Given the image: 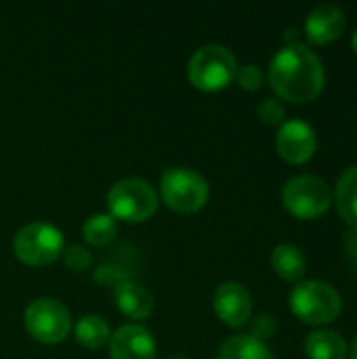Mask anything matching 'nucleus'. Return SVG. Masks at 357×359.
Returning <instances> with one entry per match:
<instances>
[{
  "label": "nucleus",
  "mask_w": 357,
  "mask_h": 359,
  "mask_svg": "<svg viewBox=\"0 0 357 359\" xmlns=\"http://www.w3.org/2000/svg\"><path fill=\"white\" fill-rule=\"evenodd\" d=\"M271 88L290 103H309L324 88V67L307 44H286L269 65Z\"/></svg>",
  "instance_id": "1"
},
{
  "label": "nucleus",
  "mask_w": 357,
  "mask_h": 359,
  "mask_svg": "<svg viewBox=\"0 0 357 359\" xmlns=\"http://www.w3.org/2000/svg\"><path fill=\"white\" fill-rule=\"evenodd\" d=\"M290 309L303 324L326 326L341 316L343 303H341V294L330 284L320 280H307V282H299L292 288Z\"/></svg>",
  "instance_id": "2"
},
{
  "label": "nucleus",
  "mask_w": 357,
  "mask_h": 359,
  "mask_svg": "<svg viewBox=\"0 0 357 359\" xmlns=\"http://www.w3.org/2000/svg\"><path fill=\"white\" fill-rule=\"evenodd\" d=\"M236 57L221 44H206L198 48L187 63V76L200 90H221L236 78Z\"/></svg>",
  "instance_id": "3"
},
{
  "label": "nucleus",
  "mask_w": 357,
  "mask_h": 359,
  "mask_svg": "<svg viewBox=\"0 0 357 359\" xmlns=\"http://www.w3.org/2000/svg\"><path fill=\"white\" fill-rule=\"evenodd\" d=\"M282 202L292 217L301 221H314L328 212L332 204V194L322 177L299 175L284 185Z\"/></svg>",
  "instance_id": "4"
},
{
  "label": "nucleus",
  "mask_w": 357,
  "mask_h": 359,
  "mask_svg": "<svg viewBox=\"0 0 357 359\" xmlns=\"http://www.w3.org/2000/svg\"><path fill=\"white\" fill-rule=\"evenodd\" d=\"M160 191L168 208L175 212H198L208 200V183L191 168H168L162 175Z\"/></svg>",
  "instance_id": "5"
},
{
  "label": "nucleus",
  "mask_w": 357,
  "mask_h": 359,
  "mask_svg": "<svg viewBox=\"0 0 357 359\" xmlns=\"http://www.w3.org/2000/svg\"><path fill=\"white\" fill-rule=\"evenodd\" d=\"M107 206L114 219H122L128 223L147 221L156 208L158 198L154 187L143 179H122L107 194Z\"/></svg>",
  "instance_id": "6"
},
{
  "label": "nucleus",
  "mask_w": 357,
  "mask_h": 359,
  "mask_svg": "<svg viewBox=\"0 0 357 359\" xmlns=\"http://www.w3.org/2000/svg\"><path fill=\"white\" fill-rule=\"evenodd\" d=\"M13 250L21 263L29 267H44L61 257L63 236L48 223H29L17 231Z\"/></svg>",
  "instance_id": "7"
},
{
  "label": "nucleus",
  "mask_w": 357,
  "mask_h": 359,
  "mask_svg": "<svg viewBox=\"0 0 357 359\" xmlns=\"http://www.w3.org/2000/svg\"><path fill=\"white\" fill-rule=\"evenodd\" d=\"M25 328L32 339L55 345L61 343L72 330V318L65 305L55 299H38L25 311Z\"/></svg>",
  "instance_id": "8"
},
{
  "label": "nucleus",
  "mask_w": 357,
  "mask_h": 359,
  "mask_svg": "<svg viewBox=\"0 0 357 359\" xmlns=\"http://www.w3.org/2000/svg\"><path fill=\"white\" fill-rule=\"evenodd\" d=\"M276 147L288 164H305L314 158L318 147L316 130L303 120H288L278 130Z\"/></svg>",
  "instance_id": "9"
},
{
  "label": "nucleus",
  "mask_w": 357,
  "mask_h": 359,
  "mask_svg": "<svg viewBox=\"0 0 357 359\" xmlns=\"http://www.w3.org/2000/svg\"><path fill=\"white\" fill-rule=\"evenodd\" d=\"M215 311L231 328H242L250 320L252 299L248 290L236 282H227L215 292Z\"/></svg>",
  "instance_id": "10"
},
{
  "label": "nucleus",
  "mask_w": 357,
  "mask_h": 359,
  "mask_svg": "<svg viewBox=\"0 0 357 359\" xmlns=\"http://www.w3.org/2000/svg\"><path fill=\"white\" fill-rule=\"evenodd\" d=\"M109 351L112 359H156V341L143 326L128 324L112 334Z\"/></svg>",
  "instance_id": "11"
},
{
  "label": "nucleus",
  "mask_w": 357,
  "mask_h": 359,
  "mask_svg": "<svg viewBox=\"0 0 357 359\" xmlns=\"http://www.w3.org/2000/svg\"><path fill=\"white\" fill-rule=\"evenodd\" d=\"M347 27V17L337 4H320L314 8L305 21V34L314 44H328L343 36Z\"/></svg>",
  "instance_id": "12"
},
{
  "label": "nucleus",
  "mask_w": 357,
  "mask_h": 359,
  "mask_svg": "<svg viewBox=\"0 0 357 359\" xmlns=\"http://www.w3.org/2000/svg\"><path fill=\"white\" fill-rule=\"evenodd\" d=\"M114 297H116L118 309H122L133 320H145L154 311L151 292L145 286L137 284V282H126V280L118 282V286L114 290Z\"/></svg>",
  "instance_id": "13"
},
{
  "label": "nucleus",
  "mask_w": 357,
  "mask_h": 359,
  "mask_svg": "<svg viewBox=\"0 0 357 359\" xmlns=\"http://www.w3.org/2000/svg\"><path fill=\"white\" fill-rule=\"evenodd\" d=\"M335 204L341 219L357 231V164L341 175L335 189Z\"/></svg>",
  "instance_id": "14"
},
{
  "label": "nucleus",
  "mask_w": 357,
  "mask_h": 359,
  "mask_svg": "<svg viewBox=\"0 0 357 359\" xmlns=\"http://www.w3.org/2000/svg\"><path fill=\"white\" fill-rule=\"evenodd\" d=\"M271 267L274 271L286 282H299L307 271L305 255L295 244H280L271 252Z\"/></svg>",
  "instance_id": "15"
},
{
  "label": "nucleus",
  "mask_w": 357,
  "mask_h": 359,
  "mask_svg": "<svg viewBox=\"0 0 357 359\" xmlns=\"http://www.w3.org/2000/svg\"><path fill=\"white\" fill-rule=\"evenodd\" d=\"M305 353L309 359H345L347 345L335 330H316L305 341Z\"/></svg>",
  "instance_id": "16"
},
{
  "label": "nucleus",
  "mask_w": 357,
  "mask_h": 359,
  "mask_svg": "<svg viewBox=\"0 0 357 359\" xmlns=\"http://www.w3.org/2000/svg\"><path fill=\"white\" fill-rule=\"evenodd\" d=\"M217 359H274V355L265 343L252 339L250 334H240L223 343Z\"/></svg>",
  "instance_id": "17"
},
{
  "label": "nucleus",
  "mask_w": 357,
  "mask_h": 359,
  "mask_svg": "<svg viewBox=\"0 0 357 359\" xmlns=\"http://www.w3.org/2000/svg\"><path fill=\"white\" fill-rule=\"evenodd\" d=\"M76 339L86 349H99L112 339V334H109V326H107V322L103 318L84 316L76 324Z\"/></svg>",
  "instance_id": "18"
},
{
  "label": "nucleus",
  "mask_w": 357,
  "mask_h": 359,
  "mask_svg": "<svg viewBox=\"0 0 357 359\" xmlns=\"http://www.w3.org/2000/svg\"><path fill=\"white\" fill-rule=\"evenodd\" d=\"M116 233H118V225H116V219L112 215H95L82 227L84 240L90 246H97V248H103V246L112 244Z\"/></svg>",
  "instance_id": "19"
},
{
  "label": "nucleus",
  "mask_w": 357,
  "mask_h": 359,
  "mask_svg": "<svg viewBox=\"0 0 357 359\" xmlns=\"http://www.w3.org/2000/svg\"><path fill=\"white\" fill-rule=\"evenodd\" d=\"M257 116H259V120H261L265 126H280V124H284L286 111H284V105H282L280 101H276V99H265V101L259 103Z\"/></svg>",
  "instance_id": "20"
},
{
  "label": "nucleus",
  "mask_w": 357,
  "mask_h": 359,
  "mask_svg": "<svg viewBox=\"0 0 357 359\" xmlns=\"http://www.w3.org/2000/svg\"><path fill=\"white\" fill-rule=\"evenodd\" d=\"M61 257H63L65 265L69 269H74V271H84L90 265V261H93L90 252L84 246H80V244H72V246L63 248Z\"/></svg>",
  "instance_id": "21"
},
{
  "label": "nucleus",
  "mask_w": 357,
  "mask_h": 359,
  "mask_svg": "<svg viewBox=\"0 0 357 359\" xmlns=\"http://www.w3.org/2000/svg\"><path fill=\"white\" fill-rule=\"evenodd\" d=\"M276 330H278V322H276V318H274L271 313H261V316H257V318H255V322H252L250 337L263 343V341L271 339V337L276 334Z\"/></svg>",
  "instance_id": "22"
},
{
  "label": "nucleus",
  "mask_w": 357,
  "mask_h": 359,
  "mask_svg": "<svg viewBox=\"0 0 357 359\" xmlns=\"http://www.w3.org/2000/svg\"><path fill=\"white\" fill-rule=\"evenodd\" d=\"M236 78H238L240 86L246 88V90H259V88L263 86V80H265L261 67H259V65H252V63L242 65V67L238 69Z\"/></svg>",
  "instance_id": "23"
},
{
  "label": "nucleus",
  "mask_w": 357,
  "mask_h": 359,
  "mask_svg": "<svg viewBox=\"0 0 357 359\" xmlns=\"http://www.w3.org/2000/svg\"><path fill=\"white\" fill-rule=\"evenodd\" d=\"M343 248H345V257H347V261L351 263V267L357 269V231H349V233H345V238H343Z\"/></svg>",
  "instance_id": "24"
},
{
  "label": "nucleus",
  "mask_w": 357,
  "mask_h": 359,
  "mask_svg": "<svg viewBox=\"0 0 357 359\" xmlns=\"http://www.w3.org/2000/svg\"><path fill=\"white\" fill-rule=\"evenodd\" d=\"M351 359H357V334L356 339H353V343H351Z\"/></svg>",
  "instance_id": "25"
},
{
  "label": "nucleus",
  "mask_w": 357,
  "mask_h": 359,
  "mask_svg": "<svg viewBox=\"0 0 357 359\" xmlns=\"http://www.w3.org/2000/svg\"><path fill=\"white\" fill-rule=\"evenodd\" d=\"M351 46H353V50L357 53V32L353 34V40H351Z\"/></svg>",
  "instance_id": "26"
}]
</instances>
